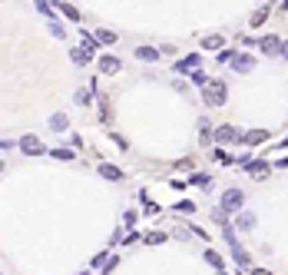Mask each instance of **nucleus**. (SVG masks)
I'll list each match as a JSON object with an SVG mask.
<instances>
[{
  "label": "nucleus",
  "mask_w": 288,
  "mask_h": 275,
  "mask_svg": "<svg viewBox=\"0 0 288 275\" xmlns=\"http://www.w3.org/2000/svg\"><path fill=\"white\" fill-rule=\"evenodd\" d=\"M50 159H73V149H50Z\"/></svg>",
  "instance_id": "obj_20"
},
{
  "label": "nucleus",
  "mask_w": 288,
  "mask_h": 275,
  "mask_svg": "<svg viewBox=\"0 0 288 275\" xmlns=\"http://www.w3.org/2000/svg\"><path fill=\"white\" fill-rule=\"evenodd\" d=\"M0 169H3V163H0Z\"/></svg>",
  "instance_id": "obj_32"
},
{
  "label": "nucleus",
  "mask_w": 288,
  "mask_h": 275,
  "mask_svg": "<svg viewBox=\"0 0 288 275\" xmlns=\"http://www.w3.org/2000/svg\"><path fill=\"white\" fill-rule=\"evenodd\" d=\"M123 222H126V225H129V229H133V222H136V212H133V209H129V212H126V216H123Z\"/></svg>",
  "instance_id": "obj_28"
},
{
  "label": "nucleus",
  "mask_w": 288,
  "mask_h": 275,
  "mask_svg": "<svg viewBox=\"0 0 288 275\" xmlns=\"http://www.w3.org/2000/svg\"><path fill=\"white\" fill-rule=\"evenodd\" d=\"M60 14H63L66 20H73V23H80V10H77V7H70V3H60Z\"/></svg>",
  "instance_id": "obj_17"
},
{
  "label": "nucleus",
  "mask_w": 288,
  "mask_h": 275,
  "mask_svg": "<svg viewBox=\"0 0 288 275\" xmlns=\"http://www.w3.org/2000/svg\"><path fill=\"white\" fill-rule=\"evenodd\" d=\"M192 83H195V86H202V90H206V86H209V76L202 73V70H195V73H192Z\"/></svg>",
  "instance_id": "obj_24"
},
{
  "label": "nucleus",
  "mask_w": 288,
  "mask_h": 275,
  "mask_svg": "<svg viewBox=\"0 0 288 275\" xmlns=\"http://www.w3.org/2000/svg\"><path fill=\"white\" fill-rule=\"evenodd\" d=\"M232 70H235V73H252V70H255V56L252 53H235L232 56Z\"/></svg>",
  "instance_id": "obj_5"
},
{
  "label": "nucleus",
  "mask_w": 288,
  "mask_h": 275,
  "mask_svg": "<svg viewBox=\"0 0 288 275\" xmlns=\"http://www.w3.org/2000/svg\"><path fill=\"white\" fill-rule=\"evenodd\" d=\"M202 47H206V50H222V37H206Z\"/></svg>",
  "instance_id": "obj_21"
},
{
  "label": "nucleus",
  "mask_w": 288,
  "mask_h": 275,
  "mask_svg": "<svg viewBox=\"0 0 288 275\" xmlns=\"http://www.w3.org/2000/svg\"><path fill=\"white\" fill-rule=\"evenodd\" d=\"M278 169H288V159H278Z\"/></svg>",
  "instance_id": "obj_29"
},
{
  "label": "nucleus",
  "mask_w": 288,
  "mask_h": 275,
  "mask_svg": "<svg viewBox=\"0 0 288 275\" xmlns=\"http://www.w3.org/2000/svg\"><path fill=\"white\" fill-rule=\"evenodd\" d=\"M269 136H265V129H252V133H245V139L242 143H249V146H258V143H265Z\"/></svg>",
  "instance_id": "obj_12"
},
{
  "label": "nucleus",
  "mask_w": 288,
  "mask_h": 275,
  "mask_svg": "<svg viewBox=\"0 0 288 275\" xmlns=\"http://www.w3.org/2000/svg\"><path fill=\"white\" fill-rule=\"evenodd\" d=\"M242 202H245L242 189H229V192L222 196V209H225V212H239V209H242Z\"/></svg>",
  "instance_id": "obj_4"
},
{
  "label": "nucleus",
  "mask_w": 288,
  "mask_h": 275,
  "mask_svg": "<svg viewBox=\"0 0 288 275\" xmlns=\"http://www.w3.org/2000/svg\"><path fill=\"white\" fill-rule=\"evenodd\" d=\"M265 17H269V7H262V10H255V14H252V27H262V23H265Z\"/></svg>",
  "instance_id": "obj_19"
},
{
  "label": "nucleus",
  "mask_w": 288,
  "mask_h": 275,
  "mask_svg": "<svg viewBox=\"0 0 288 275\" xmlns=\"http://www.w3.org/2000/svg\"><path fill=\"white\" fill-rule=\"evenodd\" d=\"M195 67H199V53H189L182 60H176V73H195Z\"/></svg>",
  "instance_id": "obj_6"
},
{
  "label": "nucleus",
  "mask_w": 288,
  "mask_h": 275,
  "mask_svg": "<svg viewBox=\"0 0 288 275\" xmlns=\"http://www.w3.org/2000/svg\"><path fill=\"white\" fill-rule=\"evenodd\" d=\"M73 63H77V67H83V63H90V60H93V50H86V47H80V50H73Z\"/></svg>",
  "instance_id": "obj_13"
},
{
  "label": "nucleus",
  "mask_w": 288,
  "mask_h": 275,
  "mask_svg": "<svg viewBox=\"0 0 288 275\" xmlns=\"http://www.w3.org/2000/svg\"><path fill=\"white\" fill-rule=\"evenodd\" d=\"M143 242H149V245H159V242H166V236H162V232H146V239H143Z\"/></svg>",
  "instance_id": "obj_23"
},
{
  "label": "nucleus",
  "mask_w": 288,
  "mask_h": 275,
  "mask_svg": "<svg viewBox=\"0 0 288 275\" xmlns=\"http://www.w3.org/2000/svg\"><path fill=\"white\" fill-rule=\"evenodd\" d=\"M212 159H215V163H222V166H229V163H232L225 149H215V153H212Z\"/></svg>",
  "instance_id": "obj_25"
},
{
  "label": "nucleus",
  "mask_w": 288,
  "mask_h": 275,
  "mask_svg": "<svg viewBox=\"0 0 288 275\" xmlns=\"http://www.w3.org/2000/svg\"><path fill=\"white\" fill-rule=\"evenodd\" d=\"M235 225H239L242 232L255 229V212H239V216H235Z\"/></svg>",
  "instance_id": "obj_8"
},
{
  "label": "nucleus",
  "mask_w": 288,
  "mask_h": 275,
  "mask_svg": "<svg viewBox=\"0 0 288 275\" xmlns=\"http://www.w3.org/2000/svg\"><path fill=\"white\" fill-rule=\"evenodd\" d=\"M258 50H262V53H282V40L278 37H262L258 40Z\"/></svg>",
  "instance_id": "obj_7"
},
{
  "label": "nucleus",
  "mask_w": 288,
  "mask_h": 275,
  "mask_svg": "<svg viewBox=\"0 0 288 275\" xmlns=\"http://www.w3.org/2000/svg\"><path fill=\"white\" fill-rule=\"evenodd\" d=\"M66 126H70L66 113H53V116H50V129H53V133H63Z\"/></svg>",
  "instance_id": "obj_10"
},
{
  "label": "nucleus",
  "mask_w": 288,
  "mask_h": 275,
  "mask_svg": "<svg viewBox=\"0 0 288 275\" xmlns=\"http://www.w3.org/2000/svg\"><path fill=\"white\" fill-rule=\"evenodd\" d=\"M192 209H195V206H192L189 199H182V202H179V206H176V212H192Z\"/></svg>",
  "instance_id": "obj_27"
},
{
  "label": "nucleus",
  "mask_w": 288,
  "mask_h": 275,
  "mask_svg": "<svg viewBox=\"0 0 288 275\" xmlns=\"http://www.w3.org/2000/svg\"><path fill=\"white\" fill-rule=\"evenodd\" d=\"M225 100H229L225 80H209V86L202 90V103H206L209 110H219V106H225Z\"/></svg>",
  "instance_id": "obj_1"
},
{
  "label": "nucleus",
  "mask_w": 288,
  "mask_h": 275,
  "mask_svg": "<svg viewBox=\"0 0 288 275\" xmlns=\"http://www.w3.org/2000/svg\"><path fill=\"white\" fill-rule=\"evenodd\" d=\"M206 262H209L212 269H222V256H219V252H212V249L206 252Z\"/></svg>",
  "instance_id": "obj_22"
},
{
  "label": "nucleus",
  "mask_w": 288,
  "mask_h": 275,
  "mask_svg": "<svg viewBox=\"0 0 288 275\" xmlns=\"http://www.w3.org/2000/svg\"><path fill=\"white\" fill-rule=\"evenodd\" d=\"M50 30H53V37H66V27H63V23H60V20H53V23H50Z\"/></svg>",
  "instance_id": "obj_26"
},
{
  "label": "nucleus",
  "mask_w": 288,
  "mask_h": 275,
  "mask_svg": "<svg viewBox=\"0 0 288 275\" xmlns=\"http://www.w3.org/2000/svg\"><path fill=\"white\" fill-rule=\"evenodd\" d=\"M20 149H23L27 156H43V153H47V146L40 143L37 136H30V133H23V139H20Z\"/></svg>",
  "instance_id": "obj_3"
},
{
  "label": "nucleus",
  "mask_w": 288,
  "mask_h": 275,
  "mask_svg": "<svg viewBox=\"0 0 288 275\" xmlns=\"http://www.w3.org/2000/svg\"><path fill=\"white\" fill-rule=\"evenodd\" d=\"M245 169H249L255 179H265V176H269V166H265V163H249Z\"/></svg>",
  "instance_id": "obj_16"
},
{
  "label": "nucleus",
  "mask_w": 288,
  "mask_h": 275,
  "mask_svg": "<svg viewBox=\"0 0 288 275\" xmlns=\"http://www.w3.org/2000/svg\"><path fill=\"white\" fill-rule=\"evenodd\" d=\"M282 56H285V60H288V43H282Z\"/></svg>",
  "instance_id": "obj_30"
},
{
  "label": "nucleus",
  "mask_w": 288,
  "mask_h": 275,
  "mask_svg": "<svg viewBox=\"0 0 288 275\" xmlns=\"http://www.w3.org/2000/svg\"><path fill=\"white\" fill-rule=\"evenodd\" d=\"M136 56H139L143 63H153V60H159V50H156V47H139Z\"/></svg>",
  "instance_id": "obj_11"
},
{
  "label": "nucleus",
  "mask_w": 288,
  "mask_h": 275,
  "mask_svg": "<svg viewBox=\"0 0 288 275\" xmlns=\"http://www.w3.org/2000/svg\"><path fill=\"white\" fill-rule=\"evenodd\" d=\"M212 139H215V143H239V139H245V133L235 129V126H219L212 133Z\"/></svg>",
  "instance_id": "obj_2"
},
{
  "label": "nucleus",
  "mask_w": 288,
  "mask_h": 275,
  "mask_svg": "<svg viewBox=\"0 0 288 275\" xmlns=\"http://www.w3.org/2000/svg\"><path fill=\"white\" fill-rule=\"evenodd\" d=\"M252 275H272V272H262V269H255V272H252Z\"/></svg>",
  "instance_id": "obj_31"
},
{
  "label": "nucleus",
  "mask_w": 288,
  "mask_h": 275,
  "mask_svg": "<svg viewBox=\"0 0 288 275\" xmlns=\"http://www.w3.org/2000/svg\"><path fill=\"white\" fill-rule=\"evenodd\" d=\"M99 73H119V60L116 56H99Z\"/></svg>",
  "instance_id": "obj_9"
},
{
  "label": "nucleus",
  "mask_w": 288,
  "mask_h": 275,
  "mask_svg": "<svg viewBox=\"0 0 288 275\" xmlns=\"http://www.w3.org/2000/svg\"><path fill=\"white\" fill-rule=\"evenodd\" d=\"M96 43H116V34H113V30H103V27H99V30H96Z\"/></svg>",
  "instance_id": "obj_18"
},
{
  "label": "nucleus",
  "mask_w": 288,
  "mask_h": 275,
  "mask_svg": "<svg viewBox=\"0 0 288 275\" xmlns=\"http://www.w3.org/2000/svg\"><path fill=\"white\" fill-rule=\"evenodd\" d=\"M99 176H106V179H113V183H119V179H123V172H119V169H116V166H99Z\"/></svg>",
  "instance_id": "obj_15"
},
{
  "label": "nucleus",
  "mask_w": 288,
  "mask_h": 275,
  "mask_svg": "<svg viewBox=\"0 0 288 275\" xmlns=\"http://www.w3.org/2000/svg\"><path fill=\"white\" fill-rule=\"evenodd\" d=\"M189 186H202V189H212V176H206V172H192Z\"/></svg>",
  "instance_id": "obj_14"
}]
</instances>
